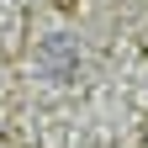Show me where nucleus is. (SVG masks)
Here are the masks:
<instances>
[{
    "instance_id": "1",
    "label": "nucleus",
    "mask_w": 148,
    "mask_h": 148,
    "mask_svg": "<svg viewBox=\"0 0 148 148\" xmlns=\"http://www.w3.org/2000/svg\"><path fill=\"white\" fill-rule=\"evenodd\" d=\"M42 64H48V69H53V74L64 79V74H74L79 53H64V42H48V48H42Z\"/></svg>"
}]
</instances>
